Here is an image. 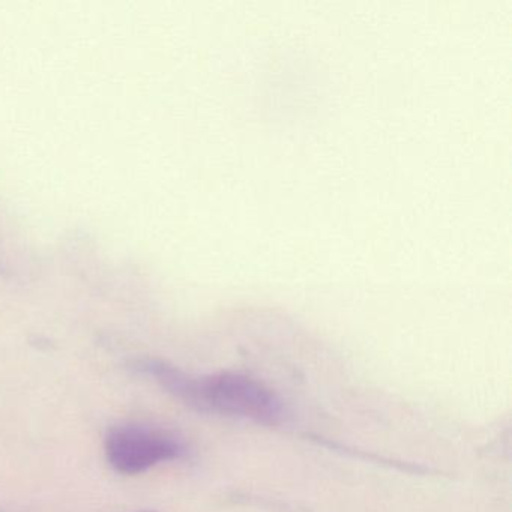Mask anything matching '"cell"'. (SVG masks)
<instances>
[{
  "instance_id": "1",
  "label": "cell",
  "mask_w": 512,
  "mask_h": 512,
  "mask_svg": "<svg viewBox=\"0 0 512 512\" xmlns=\"http://www.w3.org/2000/svg\"><path fill=\"white\" fill-rule=\"evenodd\" d=\"M137 370L154 377L161 388L197 412L250 419L265 425H275L283 419L280 397L259 380L244 374L226 371L196 377L157 359L139 362Z\"/></svg>"
},
{
  "instance_id": "2",
  "label": "cell",
  "mask_w": 512,
  "mask_h": 512,
  "mask_svg": "<svg viewBox=\"0 0 512 512\" xmlns=\"http://www.w3.org/2000/svg\"><path fill=\"white\" fill-rule=\"evenodd\" d=\"M184 452L181 443L160 431L143 427H119L106 439L107 460L124 475H137Z\"/></svg>"
}]
</instances>
